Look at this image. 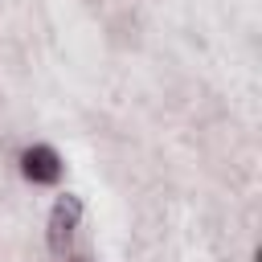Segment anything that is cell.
Returning <instances> with one entry per match:
<instances>
[{"label":"cell","mask_w":262,"mask_h":262,"mask_svg":"<svg viewBox=\"0 0 262 262\" xmlns=\"http://www.w3.org/2000/svg\"><path fill=\"white\" fill-rule=\"evenodd\" d=\"M78 221H82V201L74 192H61L49 209V225H45V242H49V254L53 258H66L70 254V242L78 233Z\"/></svg>","instance_id":"cell-1"},{"label":"cell","mask_w":262,"mask_h":262,"mask_svg":"<svg viewBox=\"0 0 262 262\" xmlns=\"http://www.w3.org/2000/svg\"><path fill=\"white\" fill-rule=\"evenodd\" d=\"M20 172L33 184H57L61 180V156L49 143H33V147L20 151Z\"/></svg>","instance_id":"cell-2"}]
</instances>
